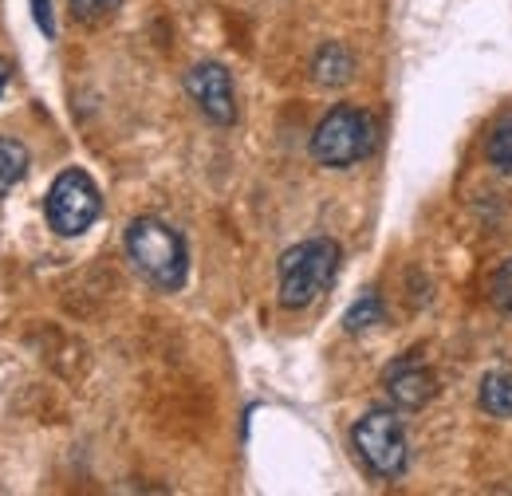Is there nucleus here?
I'll list each match as a JSON object with an SVG mask.
<instances>
[{
	"mask_svg": "<svg viewBox=\"0 0 512 496\" xmlns=\"http://www.w3.org/2000/svg\"><path fill=\"white\" fill-rule=\"evenodd\" d=\"M127 256L158 292H178L190 276V248L182 241V233L158 217H134L130 221Z\"/></svg>",
	"mask_w": 512,
	"mask_h": 496,
	"instance_id": "1",
	"label": "nucleus"
},
{
	"mask_svg": "<svg viewBox=\"0 0 512 496\" xmlns=\"http://www.w3.org/2000/svg\"><path fill=\"white\" fill-rule=\"evenodd\" d=\"M339 245L331 237H312L300 241L280 256V308L304 311L320 300L323 292L331 288L335 272H339Z\"/></svg>",
	"mask_w": 512,
	"mask_h": 496,
	"instance_id": "2",
	"label": "nucleus"
},
{
	"mask_svg": "<svg viewBox=\"0 0 512 496\" xmlns=\"http://www.w3.org/2000/svg\"><path fill=\"white\" fill-rule=\"evenodd\" d=\"M375 134L379 126L363 107H331L312 130V158L327 170H351L355 162H363L375 150Z\"/></svg>",
	"mask_w": 512,
	"mask_h": 496,
	"instance_id": "3",
	"label": "nucleus"
},
{
	"mask_svg": "<svg viewBox=\"0 0 512 496\" xmlns=\"http://www.w3.org/2000/svg\"><path fill=\"white\" fill-rule=\"evenodd\" d=\"M351 445L375 477H383V481L402 477V469H406V426H402L398 410H383V406L367 410L351 426Z\"/></svg>",
	"mask_w": 512,
	"mask_h": 496,
	"instance_id": "4",
	"label": "nucleus"
},
{
	"mask_svg": "<svg viewBox=\"0 0 512 496\" xmlns=\"http://www.w3.org/2000/svg\"><path fill=\"white\" fill-rule=\"evenodd\" d=\"M44 213H48V225L52 233L60 237H83L99 213H103V193L95 186V178L87 170H64L52 189H48V201H44Z\"/></svg>",
	"mask_w": 512,
	"mask_h": 496,
	"instance_id": "5",
	"label": "nucleus"
},
{
	"mask_svg": "<svg viewBox=\"0 0 512 496\" xmlns=\"http://www.w3.org/2000/svg\"><path fill=\"white\" fill-rule=\"evenodd\" d=\"M186 91H190L193 107L209 119L213 126L237 123V91H233V75L221 63L205 60L193 63L186 71Z\"/></svg>",
	"mask_w": 512,
	"mask_h": 496,
	"instance_id": "6",
	"label": "nucleus"
},
{
	"mask_svg": "<svg viewBox=\"0 0 512 496\" xmlns=\"http://www.w3.org/2000/svg\"><path fill=\"white\" fill-rule=\"evenodd\" d=\"M434 374L426 371L418 359H402L386 371V394L398 410H422L434 398Z\"/></svg>",
	"mask_w": 512,
	"mask_h": 496,
	"instance_id": "7",
	"label": "nucleus"
},
{
	"mask_svg": "<svg viewBox=\"0 0 512 496\" xmlns=\"http://www.w3.org/2000/svg\"><path fill=\"white\" fill-rule=\"evenodd\" d=\"M312 79L320 87H347L355 79V56L343 44H323L320 52L312 56Z\"/></svg>",
	"mask_w": 512,
	"mask_h": 496,
	"instance_id": "8",
	"label": "nucleus"
},
{
	"mask_svg": "<svg viewBox=\"0 0 512 496\" xmlns=\"http://www.w3.org/2000/svg\"><path fill=\"white\" fill-rule=\"evenodd\" d=\"M481 410L493 418H512V367L489 371L481 378Z\"/></svg>",
	"mask_w": 512,
	"mask_h": 496,
	"instance_id": "9",
	"label": "nucleus"
},
{
	"mask_svg": "<svg viewBox=\"0 0 512 496\" xmlns=\"http://www.w3.org/2000/svg\"><path fill=\"white\" fill-rule=\"evenodd\" d=\"M28 162H32L28 158V146L0 134V197L12 186H20V178L28 174Z\"/></svg>",
	"mask_w": 512,
	"mask_h": 496,
	"instance_id": "10",
	"label": "nucleus"
},
{
	"mask_svg": "<svg viewBox=\"0 0 512 496\" xmlns=\"http://www.w3.org/2000/svg\"><path fill=\"white\" fill-rule=\"evenodd\" d=\"M375 323H383V300L375 296V292H367L363 300H355L347 315H343V327L351 331V335H359V331H367V327H375Z\"/></svg>",
	"mask_w": 512,
	"mask_h": 496,
	"instance_id": "11",
	"label": "nucleus"
},
{
	"mask_svg": "<svg viewBox=\"0 0 512 496\" xmlns=\"http://www.w3.org/2000/svg\"><path fill=\"white\" fill-rule=\"evenodd\" d=\"M67 4H71V16L79 24H107L123 0H67Z\"/></svg>",
	"mask_w": 512,
	"mask_h": 496,
	"instance_id": "12",
	"label": "nucleus"
},
{
	"mask_svg": "<svg viewBox=\"0 0 512 496\" xmlns=\"http://www.w3.org/2000/svg\"><path fill=\"white\" fill-rule=\"evenodd\" d=\"M489 300H493V308L512 315V260H505L493 276H489Z\"/></svg>",
	"mask_w": 512,
	"mask_h": 496,
	"instance_id": "13",
	"label": "nucleus"
},
{
	"mask_svg": "<svg viewBox=\"0 0 512 496\" xmlns=\"http://www.w3.org/2000/svg\"><path fill=\"white\" fill-rule=\"evenodd\" d=\"M489 162H493L501 174H512V123L493 130V138H489Z\"/></svg>",
	"mask_w": 512,
	"mask_h": 496,
	"instance_id": "14",
	"label": "nucleus"
},
{
	"mask_svg": "<svg viewBox=\"0 0 512 496\" xmlns=\"http://www.w3.org/2000/svg\"><path fill=\"white\" fill-rule=\"evenodd\" d=\"M32 12H36V24L44 28V36L52 40V36H56V20H52V0H32Z\"/></svg>",
	"mask_w": 512,
	"mask_h": 496,
	"instance_id": "15",
	"label": "nucleus"
},
{
	"mask_svg": "<svg viewBox=\"0 0 512 496\" xmlns=\"http://www.w3.org/2000/svg\"><path fill=\"white\" fill-rule=\"evenodd\" d=\"M8 75H12V63L0 56V95H4V87H8Z\"/></svg>",
	"mask_w": 512,
	"mask_h": 496,
	"instance_id": "16",
	"label": "nucleus"
}]
</instances>
